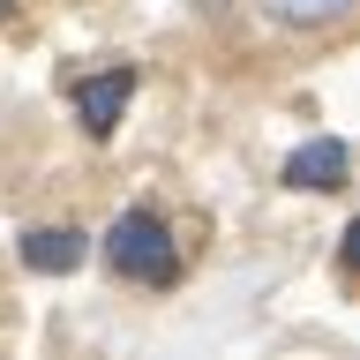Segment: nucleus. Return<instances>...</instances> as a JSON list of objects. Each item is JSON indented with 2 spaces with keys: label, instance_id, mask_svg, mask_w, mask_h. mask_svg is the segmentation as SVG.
<instances>
[{
  "label": "nucleus",
  "instance_id": "obj_1",
  "mask_svg": "<svg viewBox=\"0 0 360 360\" xmlns=\"http://www.w3.org/2000/svg\"><path fill=\"white\" fill-rule=\"evenodd\" d=\"M105 263H112V278L150 285V292L180 285V240H173V225L158 218V210H143V202L112 218V233H105Z\"/></svg>",
  "mask_w": 360,
  "mask_h": 360
},
{
  "label": "nucleus",
  "instance_id": "obj_7",
  "mask_svg": "<svg viewBox=\"0 0 360 360\" xmlns=\"http://www.w3.org/2000/svg\"><path fill=\"white\" fill-rule=\"evenodd\" d=\"M0 15H15V0H0Z\"/></svg>",
  "mask_w": 360,
  "mask_h": 360
},
{
  "label": "nucleus",
  "instance_id": "obj_3",
  "mask_svg": "<svg viewBox=\"0 0 360 360\" xmlns=\"http://www.w3.org/2000/svg\"><path fill=\"white\" fill-rule=\"evenodd\" d=\"M345 173H353V150L338 143V135H308L300 150L285 158V188H308V195H330V188H345Z\"/></svg>",
  "mask_w": 360,
  "mask_h": 360
},
{
  "label": "nucleus",
  "instance_id": "obj_6",
  "mask_svg": "<svg viewBox=\"0 0 360 360\" xmlns=\"http://www.w3.org/2000/svg\"><path fill=\"white\" fill-rule=\"evenodd\" d=\"M338 263H345V278H360V218L345 225V240H338Z\"/></svg>",
  "mask_w": 360,
  "mask_h": 360
},
{
  "label": "nucleus",
  "instance_id": "obj_4",
  "mask_svg": "<svg viewBox=\"0 0 360 360\" xmlns=\"http://www.w3.org/2000/svg\"><path fill=\"white\" fill-rule=\"evenodd\" d=\"M90 255V233L75 225H38V233H22V263L38 270V278H68V270H83Z\"/></svg>",
  "mask_w": 360,
  "mask_h": 360
},
{
  "label": "nucleus",
  "instance_id": "obj_5",
  "mask_svg": "<svg viewBox=\"0 0 360 360\" xmlns=\"http://www.w3.org/2000/svg\"><path fill=\"white\" fill-rule=\"evenodd\" d=\"M270 8V22H285V30H330L353 0H263Z\"/></svg>",
  "mask_w": 360,
  "mask_h": 360
},
{
  "label": "nucleus",
  "instance_id": "obj_2",
  "mask_svg": "<svg viewBox=\"0 0 360 360\" xmlns=\"http://www.w3.org/2000/svg\"><path fill=\"white\" fill-rule=\"evenodd\" d=\"M68 98H75V120H83V135H90V143H105V135L120 128L128 98H135V68H105V75H75V83H68Z\"/></svg>",
  "mask_w": 360,
  "mask_h": 360
}]
</instances>
